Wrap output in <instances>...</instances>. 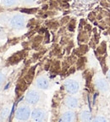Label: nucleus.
<instances>
[{
  "label": "nucleus",
  "mask_w": 110,
  "mask_h": 122,
  "mask_svg": "<svg viewBox=\"0 0 110 122\" xmlns=\"http://www.w3.org/2000/svg\"><path fill=\"white\" fill-rule=\"evenodd\" d=\"M31 115L30 107L28 105L22 104L15 111V119L20 121H25L30 119Z\"/></svg>",
  "instance_id": "nucleus-1"
},
{
  "label": "nucleus",
  "mask_w": 110,
  "mask_h": 122,
  "mask_svg": "<svg viewBox=\"0 0 110 122\" xmlns=\"http://www.w3.org/2000/svg\"><path fill=\"white\" fill-rule=\"evenodd\" d=\"M9 24L12 28L21 29L25 25V18L22 15H15L10 19Z\"/></svg>",
  "instance_id": "nucleus-2"
},
{
  "label": "nucleus",
  "mask_w": 110,
  "mask_h": 122,
  "mask_svg": "<svg viewBox=\"0 0 110 122\" xmlns=\"http://www.w3.org/2000/svg\"><path fill=\"white\" fill-rule=\"evenodd\" d=\"M40 97L41 95L39 93V92L36 91V90H30L25 95V101L28 104L35 105L39 102Z\"/></svg>",
  "instance_id": "nucleus-3"
},
{
  "label": "nucleus",
  "mask_w": 110,
  "mask_h": 122,
  "mask_svg": "<svg viewBox=\"0 0 110 122\" xmlns=\"http://www.w3.org/2000/svg\"><path fill=\"white\" fill-rule=\"evenodd\" d=\"M65 87L68 93L73 95V94H75L78 92L79 88H80V85L76 81L72 80V79H69V80L65 81Z\"/></svg>",
  "instance_id": "nucleus-4"
},
{
  "label": "nucleus",
  "mask_w": 110,
  "mask_h": 122,
  "mask_svg": "<svg viewBox=\"0 0 110 122\" xmlns=\"http://www.w3.org/2000/svg\"><path fill=\"white\" fill-rule=\"evenodd\" d=\"M46 118V113L42 109H35L31 113V119L34 121H43Z\"/></svg>",
  "instance_id": "nucleus-5"
},
{
  "label": "nucleus",
  "mask_w": 110,
  "mask_h": 122,
  "mask_svg": "<svg viewBox=\"0 0 110 122\" xmlns=\"http://www.w3.org/2000/svg\"><path fill=\"white\" fill-rule=\"evenodd\" d=\"M36 85L40 89H47L49 86V81L45 76H39L36 81Z\"/></svg>",
  "instance_id": "nucleus-6"
},
{
  "label": "nucleus",
  "mask_w": 110,
  "mask_h": 122,
  "mask_svg": "<svg viewBox=\"0 0 110 122\" xmlns=\"http://www.w3.org/2000/svg\"><path fill=\"white\" fill-rule=\"evenodd\" d=\"M75 120V114L74 111L69 110L65 112L62 114L60 120L61 121H65V122H72Z\"/></svg>",
  "instance_id": "nucleus-7"
},
{
  "label": "nucleus",
  "mask_w": 110,
  "mask_h": 122,
  "mask_svg": "<svg viewBox=\"0 0 110 122\" xmlns=\"http://www.w3.org/2000/svg\"><path fill=\"white\" fill-rule=\"evenodd\" d=\"M65 104L70 109H75L79 104V102H78V99L74 96H68L65 98Z\"/></svg>",
  "instance_id": "nucleus-8"
},
{
  "label": "nucleus",
  "mask_w": 110,
  "mask_h": 122,
  "mask_svg": "<svg viewBox=\"0 0 110 122\" xmlns=\"http://www.w3.org/2000/svg\"><path fill=\"white\" fill-rule=\"evenodd\" d=\"M96 87L101 92H105L108 89V84L103 78H98L96 81Z\"/></svg>",
  "instance_id": "nucleus-9"
},
{
  "label": "nucleus",
  "mask_w": 110,
  "mask_h": 122,
  "mask_svg": "<svg viewBox=\"0 0 110 122\" xmlns=\"http://www.w3.org/2000/svg\"><path fill=\"white\" fill-rule=\"evenodd\" d=\"M10 114V107H4L2 110L0 111V120H5Z\"/></svg>",
  "instance_id": "nucleus-10"
},
{
  "label": "nucleus",
  "mask_w": 110,
  "mask_h": 122,
  "mask_svg": "<svg viewBox=\"0 0 110 122\" xmlns=\"http://www.w3.org/2000/svg\"><path fill=\"white\" fill-rule=\"evenodd\" d=\"M80 118L81 121H91V114L89 111H83V112L80 114Z\"/></svg>",
  "instance_id": "nucleus-11"
},
{
  "label": "nucleus",
  "mask_w": 110,
  "mask_h": 122,
  "mask_svg": "<svg viewBox=\"0 0 110 122\" xmlns=\"http://www.w3.org/2000/svg\"><path fill=\"white\" fill-rule=\"evenodd\" d=\"M19 0H2V4L6 7H11V6H15L17 4Z\"/></svg>",
  "instance_id": "nucleus-12"
},
{
  "label": "nucleus",
  "mask_w": 110,
  "mask_h": 122,
  "mask_svg": "<svg viewBox=\"0 0 110 122\" xmlns=\"http://www.w3.org/2000/svg\"><path fill=\"white\" fill-rule=\"evenodd\" d=\"M5 80H6V76L3 72L0 71V85H1V86L4 83Z\"/></svg>",
  "instance_id": "nucleus-13"
},
{
  "label": "nucleus",
  "mask_w": 110,
  "mask_h": 122,
  "mask_svg": "<svg viewBox=\"0 0 110 122\" xmlns=\"http://www.w3.org/2000/svg\"><path fill=\"white\" fill-rule=\"evenodd\" d=\"M93 120L95 122H106L107 121L106 118H104V117H103V116H97Z\"/></svg>",
  "instance_id": "nucleus-14"
},
{
  "label": "nucleus",
  "mask_w": 110,
  "mask_h": 122,
  "mask_svg": "<svg viewBox=\"0 0 110 122\" xmlns=\"http://www.w3.org/2000/svg\"><path fill=\"white\" fill-rule=\"evenodd\" d=\"M36 0H24V2L25 3V4H32V3L36 2Z\"/></svg>",
  "instance_id": "nucleus-15"
},
{
  "label": "nucleus",
  "mask_w": 110,
  "mask_h": 122,
  "mask_svg": "<svg viewBox=\"0 0 110 122\" xmlns=\"http://www.w3.org/2000/svg\"><path fill=\"white\" fill-rule=\"evenodd\" d=\"M4 30H3L2 27H0V38L3 37V36H4Z\"/></svg>",
  "instance_id": "nucleus-16"
},
{
  "label": "nucleus",
  "mask_w": 110,
  "mask_h": 122,
  "mask_svg": "<svg viewBox=\"0 0 110 122\" xmlns=\"http://www.w3.org/2000/svg\"><path fill=\"white\" fill-rule=\"evenodd\" d=\"M108 79L110 80V70L108 71Z\"/></svg>",
  "instance_id": "nucleus-17"
}]
</instances>
